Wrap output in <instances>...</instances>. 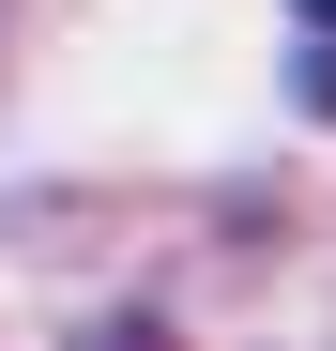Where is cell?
Wrapping results in <instances>:
<instances>
[{"label": "cell", "mask_w": 336, "mask_h": 351, "mask_svg": "<svg viewBox=\"0 0 336 351\" xmlns=\"http://www.w3.org/2000/svg\"><path fill=\"white\" fill-rule=\"evenodd\" d=\"M291 16H306V107L336 123V0H291Z\"/></svg>", "instance_id": "6da1fadb"}]
</instances>
